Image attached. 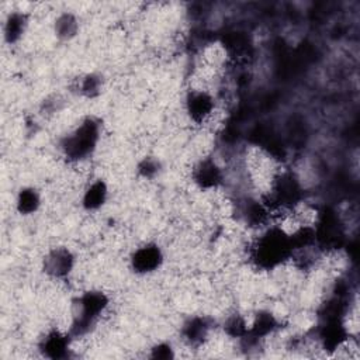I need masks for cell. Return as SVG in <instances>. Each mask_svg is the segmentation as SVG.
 I'll list each match as a JSON object with an SVG mask.
<instances>
[{
  "mask_svg": "<svg viewBox=\"0 0 360 360\" xmlns=\"http://www.w3.org/2000/svg\"><path fill=\"white\" fill-rule=\"evenodd\" d=\"M99 138V124L89 118L82 121V124L78 125V128L67 137L62 149L68 158L76 162L85 160L96 149Z\"/></svg>",
  "mask_w": 360,
  "mask_h": 360,
  "instance_id": "6da1fadb",
  "label": "cell"
},
{
  "mask_svg": "<svg viewBox=\"0 0 360 360\" xmlns=\"http://www.w3.org/2000/svg\"><path fill=\"white\" fill-rule=\"evenodd\" d=\"M193 182L196 186H199L202 191H217L223 180H224V173L223 167L213 159V158H202L200 162L196 163L193 167Z\"/></svg>",
  "mask_w": 360,
  "mask_h": 360,
  "instance_id": "7a4b0ae2",
  "label": "cell"
},
{
  "mask_svg": "<svg viewBox=\"0 0 360 360\" xmlns=\"http://www.w3.org/2000/svg\"><path fill=\"white\" fill-rule=\"evenodd\" d=\"M75 268V256L68 248H54L44 259V272L54 279L68 277Z\"/></svg>",
  "mask_w": 360,
  "mask_h": 360,
  "instance_id": "3957f363",
  "label": "cell"
},
{
  "mask_svg": "<svg viewBox=\"0 0 360 360\" xmlns=\"http://www.w3.org/2000/svg\"><path fill=\"white\" fill-rule=\"evenodd\" d=\"M163 262V255L155 244H146L135 249L131 258V266L135 273L149 275L156 272Z\"/></svg>",
  "mask_w": 360,
  "mask_h": 360,
  "instance_id": "277c9868",
  "label": "cell"
},
{
  "mask_svg": "<svg viewBox=\"0 0 360 360\" xmlns=\"http://www.w3.org/2000/svg\"><path fill=\"white\" fill-rule=\"evenodd\" d=\"M40 349L48 357H53V359L64 357L65 354H68L71 349L69 336L61 331H53L46 335V338L40 345Z\"/></svg>",
  "mask_w": 360,
  "mask_h": 360,
  "instance_id": "5b68a950",
  "label": "cell"
},
{
  "mask_svg": "<svg viewBox=\"0 0 360 360\" xmlns=\"http://www.w3.org/2000/svg\"><path fill=\"white\" fill-rule=\"evenodd\" d=\"M210 336V325L206 318H193L184 325V339L191 346L203 345Z\"/></svg>",
  "mask_w": 360,
  "mask_h": 360,
  "instance_id": "8992f818",
  "label": "cell"
},
{
  "mask_svg": "<svg viewBox=\"0 0 360 360\" xmlns=\"http://www.w3.org/2000/svg\"><path fill=\"white\" fill-rule=\"evenodd\" d=\"M107 195H109L107 186L103 180H95V182L89 184L88 188L85 189L82 205L89 212L99 210L106 203Z\"/></svg>",
  "mask_w": 360,
  "mask_h": 360,
  "instance_id": "52a82bcc",
  "label": "cell"
},
{
  "mask_svg": "<svg viewBox=\"0 0 360 360\" xmlns=\"http://www.w3.org/2000/svg\"><path fill=\"white\" fill-rule=\"evenodd\" d=\"M41 206L40 193L33 188H25L19 192L16 199V209L22 216L34 214Z\"/></svg>",
  "mask_w": 360,
  "mask_h": 360,
  "instance_id": "ba28073f",
  "label": "cell"
},
{
  "mask_svg": "<svg viewBox=\"0 0 360 360\" xmlns=\"http://www.w3.org/2000/svg\"><path fill=\"white\" fill-rule=\"evenodd\" d=\"M27 29V18L25 13H11L5 25V39L8 43L19 41Z\"/></svg>",
  "mask_w": 360,
  "mask_h": 360,
  "instance_id": "9c48e42d",
  "label": "cell"
},
{
  "mask_svg": "<svg viewBox=\"0 0 360 360\" xmlns=\"http://www.w3.org/2000/svg\"><path fill=\"white\" fill-rule=\"evenodd\" d=\"M79 30V23L76 20V18L71 13H65L62 16H60L55 22V34L61 39V40H71L78 34Z\"/></svg>",
  "mask_w": 360,
  "mask_h": 360,
  "instance_id": "30bf717a",
  "label": "cell"
},
{
  "mask_svg": "<svg viewBox=\"0 0 360 360\" xmlns=\"http://www.w3.org/2000/svg\"><path fill=\"white\" fill-rule=\"evenodd\" d=\"M102 79L96 75H86L78 83V92L86 97H95L102 90Z\"/></svg>",
  "mask_w": 360,
  "mask_h": 360,
  "instance_id": "8fae6325",
  "label": "cell"
},
{
  "mask_svg": "<svg viewBox=\"0 0 360 360\" xmlns=\"http://www.w3.org/2000/svg\"><path fill=\"white\" fill-rule=\"evenodd\" d=\"M152 357H158V359L174 357V349L167 343H159L152 349Z\"/></svg>",
  "mask_w": 360,
  "mask_h": 360,
  "instance_id": "7c38bea8",
  "label": "cell"
}]
</instances>
